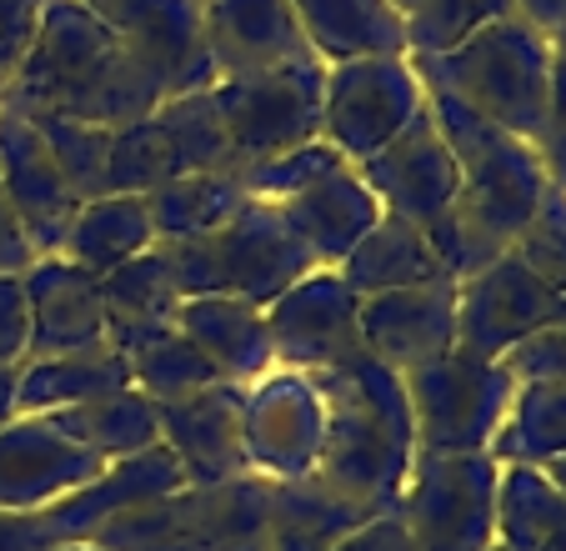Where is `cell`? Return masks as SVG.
<instances>
[{"label": "cell", "instance_id": "d4e9b609", "mask_svg": "<svg viewBox=\"0 0 566 551\" xmlns=\"http://www.w3.org/2000/svg\"><path fill=\"white\" fill-rule=\"evenodd\" d=\"M181 287H176V271L166 261L160 246H150L146 256L116 266V271L101 276V306H106V341L130 356L136 346L156 341L160 331L176 326V311H181Z\"/></svg>", "mask_w": 566, "mask_h": 551}, {"label": "cell", "instance_id": "5b68a950", "mask_svg": "<svg viewBox=\"0 0 566 551\" xmlns=\"http://www.w3.org/2000/svg\"><path fill=\"white\" fill-rule=\"evenodd\" d=\"M271 487L261 477L181 487L91 537L101 551H271Z\"/></svg>", "mask_w": 566, "mask_h": 551}, {"label": "cell", "instance_id": "7dc6e473", "mask_svg": "<svg viewBox=\"0 0 566 551\" xmlns=\"http://www.w3.org/2000/svg\"><path fill=\"white\" fill-rule=\"evenodd\" d=\"M35 261H41V256H35V246H31V236H25L6 186H0V276H25Z\"/></svg>", "mask_w": 566, "mask_h": 551}, {"label": "cell", "instance_id": "4316f807", "mask_svg": "<svg viewBox=\"0 0 566 551\" xmlns=\"http://www.w3.org/2000/svg\"><path fill=\"white\" fill-rule=\"evenodd\" d=\"M130 361L116 346L65 351V356H35L21 361V382H15V416H55L81 402L126 392Z\"/></svg>", "mask_w": 566, "mask_h": 551}, {"label": "cell", "instance_id": "52a82bcc", "mask_svg": "<svg viewBox=\"0 0 566 551\" xmlns=\"http://www.w3.org/2000/svg\"><path fill=\"white\" fill-rule=\"evenodd\" d=\"M401 386H407L411 422H417V451L481 456L492 451L522 382L506 372V361H481L451 346L401 372Z\"/></svg>", "mask_w": 566, "mask_h": 551}, {"label": "cell", "instance_id": "b9f144b4", "mask_svg": "<svg viewBox=\"0 0 566 551\" xmlns=\"http://www.w3.org/2000/svg\"><path fill=\"white\" fill-rule=\"evenodd\" d=\"M506 372L516 376V382H552V386H566V306L562 316L552 321L546 331H536L532 341H522V346L506 356Z\"/></svg>", "mask_w": 566, "mask_h": 551}, {"label": "cell", "instance_id": "d6986e66", "mask_svg": "<svg viewBox=\"0 0 566 551\" xmlns=\"http://www.w3.org/2000/svg\"><path fill=\"white\" fill-rule=\"evenodd\" d=\"M0 186L11 196V206H15V216H21L25 236H31L35 256L61 251L81 201H75V191L65 186L61 166L51 160L35 121L21 116V111H11V106H0Z\"/></svg>", "mask_w": 566, "mask_h": 551}, {"label": "cell", "instance_id": "11a10c76", "mask_svg": "<svg viewBox=\"0 0 566 551\" xmlns=\"http://www.w3.org/2000/svg\"><path fill=\"white\" fill-rule=\"evenodd\" d=\"M492 551H502V547H492Z\"/></svg>", "mask_w": 566, "mask_h": 551}, {"label": "cell", "instance_id": "f907efd6", "mask_svg": "<svg viewBox=\"0 0 566 551\" xmlns=\"http://www.w3.org/2000/svg\"><path fill=\"white\" fill-rule=\"evenodd\" d=\"M15 382H21V366H0V426L15 416Z\"/></svg>", "mask_w": 566, "mask_h": 551}, {"label": "cell", "instance_id": "f35d334b", "mask_svg": "<svg viewBox=\"0 0 566 551\" xmlns=\"http://www.w3.org/2000/svg\"><path fill=\"white\" fill-rule=\"evenodd\" d=\"M342 166H352V160H346L326 136H316V141H306V146H291V150H281V156L261 160V166L241 170V180H247V196H251V201L281 206V201H291L296 191L316 186L321 176L342 170Z\"/></svg>", "mask_w": 566, "mask_h": 551}, {"label": "cell", "instance_id": "9a60e30c", "mask_svg": "<svg viewBox=\"0 0 566 551\" xmlns=\"http://www.w3.org/2000/svg\"><path fill=\"white\" fill-rule=\"evenodd\" d=\"M101 467L106 461L71 441L51 416H11L0 426V511L41 517L75 497Z\"/></svg>", "mask_w": 566, "mask_h": 551}, {"label": "cell", "instance_id": "484cf974", "mask_svg": "<svg viewBox=\"0 0 566 551\" xmlns=\"http://www.w3.org/2000/svg\"><path fill=\"white\" fill-rule=\"evenodd\" d=\"M306 45L321 65L366 61V55H411L407 15L391 0H291Z\"/></svg>", "mask_w": 566, "mask_h": 551}, {"label": "cell", "instance_id": "c3c4849f", "mask_svg": "<svg viewBox=\"0 0 566 551\" xmlns=\"http://www.w3.org/2000/svg\"><path fill=\"white\" fill-rule=\"evenodd\" d=\"M55 531L45 517H21V511H0V551H55Z\"/></svg>", "mask_w": 566, "mask_h": 551}, {"label": "cell", "instance_id": "603a6c76", "mask_svg": "<svg viewBox=\"0 0 566 551\" xmlns=\"http://www.w3.org/2000/svg\"><path fill=\"white\" fill-rule=\"evenodd\" d=\"M276 211L316 266H342L346 256H352V246L386 216L381 201L371 196V186L356 176V166H342V170H332V176H321L316 186L296 191L291 201H281Z\"/></svg>", "mask_w": 566, "mask_h": 551}, {"label": "cell", "instance_id": "74e56055", "mask_svg": "<svg viewBox=\"0 0 566 551\" xmlns=\"http://www.w3.org/2000/svg\"><path fill=\"white\" fill-rule=\"evenodd\" d=\"M176 176H181L176 150L150 116L111 136V196H150Z\"/></svg>", "mask_w": 566, "mask_h": 551}, {"label": "cell", "instance_id": "44dd1931", "mask_svg": "<svg viewBox=\"0 0 566 551\" xmlns=\"http://www.w3.org/2000/svg\"><path fill=\"white\" fill-rule=\"evenodd\" d=\"M21 287H25V306H31V351H25V361L111 346L106 306H101V276L71 266L65 256H41L21 276Z\"/></svg>", "mask_w": 566, "mask_h": 551}, {"label": "cell", "instance_id": "ab89813d", "mask_svg": "<svg viewBox=\"0 0 566 551\" xmlns=\"http://www.w3.org/2000/svg\"><path fill=\"white\" fill-rule=\"evenodd\" d=\"M427 241L431 251H437L441 271L451 276V281H467V276L486 271V266L496 261V256H506L512 246H502L486 226H476L467 211H461V201L451 206L447 216H437V221L427 226Z\"/></svg>", "mask_w": 566, "mask_h": 551}, {"label": "cell", "instance_id": "4fadbf2b", "mask_svg": "<svg viewBox=\"0 0 566 551\" xmlns=\"http://www.w3.org/2000/svg\"><path fill=\"white\" fill-rule=\"evenodd\" d=\"M566 297H556L516 251L496 256L486 271L457 281V346L481 361H506L522 341L562 316Z\"/></svg>", "mask_w": 566, "mask_h": 551}, {"label": "cell", "instance_id": "8d00e7d4", "mask_svg": "<svg viewBox=\"0 0 566 551\" xmlns=\"http://www.w3.org/2000/svg\"><path fill=\"white\" fill-rule=\"evenodd\" d=\"M506 15H516V0H417L407 11V51L441 55Z\"/></svg>", "mask_w": 566, "mask_h": 551}, {"label": "cell", "instance_id": "8992f818", "mask_svg": "<svg viewBox=\"0 0 566 551\" xmlns=\"http://www.w3.org/2000/svg\"><path fill=\"white\" fill-rule=\"evenodd\" d=\"M427 111L437 121L441 141H447L451 160H457L461 211L476 226H486L502 246H512L536 216L542 196L552 191L536 146L492 126V121H481L476 111L451 101L447 91H427Z\"/></svg>", "mask_w": 566, "mask_h": 551}, {"label": "cell", "instance_id": "277c9868", "mask_svg": "<svg viewBox=\"0 0 566 551\" xmlns=\"http://www.w3.org/2000/svg\"><path fill=\"white\" fill-rule=\"evenodd\" d=\"M160 251L171 261L181 297H241L251 306H271L286 287L316 271L271 201H247L226 226L191 241H160Z\"/></svg>", "mask_w": 566, "mask_h": 551}, {"label": "cell", "instance_id": "1f68e13d", "mask_svg": "<svg viewBox=\"0 0 566 551\" xmlns=\"http://www.w3.org/2000/svg\"><path fill=\"white\" fill-rule=\"evenodd\" d=\"M496 547L566 551V497L542 467H502L496 491Z\"/></svg>", "mask_w": 566, "mask_h": 551}, {"label": "cell", "instance_id": "d590c367", "mask_svg": "<svg viewBox=\"0 0 566 551\" xmlns=\"http://www.w3.org/2000/svg\"><path fill=\"white\" fill-rule=\"evenodd\" d=\"M126 361H130V386L146 392L150 402H176V396H191V392H201V386L221 382L216 366L201 356V346H191L176 326L160 331L146 346H136Z\"/></svg>", "mask_w": 566, "mask_h": 551}, {"label": "cell", "instance_id": "f546056e", "mask_svg": "<svg viewBox=\"0 0 566 551\" xmlns=\"http://www.w3.org/2000/svg\"><path fill=\"white\" fill-rule=\"evenodd\" d=\"M71 441H81L96 461H126V456H140L150 446H160V412L146 392L126 386V392L96 396V402H81L71 412L51 416Z\"/></svg>", "mask_w": 566, "mask_h": 551}, {"label": "cell", "instance_id": "4dcf8cb0", "mask_svg": "<svg viewBox=\"0 0 566 551\" xmlns=\"http://www.w3.org/2000/svg\"><path fill=\"white\" fill-rule=\"evenodd\" d=\"M247 201H251L247 180L235 176V170H196V176H176L166 186H156L146 196V211H150L156 246H160V241H191V236L216 231Z\"/></svg>", "mask_w": 566, "mask_h": 551}, {"label": "cell", "instance_id": "2e32d148", "mask_svg": "<svg viewBox=\"0 0 566 551\" xmlns=\"http://www.w3.org/2000/svg\"><path fill=\"white\" fill-rule=\"evenodd\" d=\"M356 176L371 186V196L381 201L386 216L411 221V226H421V231L461 201L457 160H451L431 111H421L386 150H376L371 160H361Z\"/></svg>", "mask_w": 566, "mask_h": 551}, {"label": "cell", "instance_id": "e575fe53", "mask_svg": "<svg viewBox=\"0 0 566 551\" xmlns=\"http://www.w3.org/2000/svg\"><path fill=\"white\" fill-rule=\"evenodd\" d=\"M41 131L51 160L61 166L65 186L75 191V201H96L111 196V136L106 126H86V121H65V116H31Z\"/></svg>", "mask_w": 566, "mask_h": 551}, {"label": "cell", "instance_id": "f1b7e54d", "mask_svg": "<svg viewBox=\"0 0 566 551\" xmlns=\"http://www.w3.org/2000/svg\"><path fill=\"white\" fill-rule=\"evenodd\" d=\"M150 246H156V226H150L146 196H96V201H81L55 256H65L91 276H106L146 256Z\"/></svg>", "mask_w": 566, "mask_h": 551}, {"label": "cell", "instance_id": "f6af8a7d", "mask_svg": "<svg viewBox=\"0 0 566 551\" xmlns=\"http://www.w3.org/2000/svg\"><path fill=\"white\" fill-rule=\"evenodd\" d=\"M35 15H41V0H0V91L15 75L25 45H31Z\"/></svg>", "mask_w": 566, "mask_h": 551}, {"label": "cell", "instance_id": "bcb514c9", "mask_svg": "<svg viewBox=\"0 0 566 551\" xmlns=\"http://www.w3.org/2000/svg\"><path fill=\"white\" fill-rule=\"evenodd\" d=\"M332 551H421V547L411 541V531L396 521V511H381V517L361 521L356 531H346Z\"/></svg>", "mask_w": 566, "mask_h": 551}, {"label": "cell", "instance_id": "9c48e42d", "mask_svg": "<svg viewBox=\"0 0 566 551\" xmlns=\"http://www.w3.org/2000/svg\"><path fill=\"white\" fill-rule=\"evenodd\" d=\"M211 96L226 121L235 170H251L261 160L281 156V150L306 146V141L321 136V121H326V106H321L326 101V65L296 61L266 75L216 81Z\"/></svg>", "mask_w": 566, "mask_h": 551}, {"label": "cell", "instance_id": "8fae6325", "mask_svg": "<svg viewBox=\"0 0 566 551\" xmlns=\"http://www.w3.org/2000/svg\"><path fill=\"white\" fill-rule=\"evenodd\" d=\"M241 436H247V471L261 481H306L321 467L326 446V406H321L316 376L276 366L247 386L241 406Z\"/></svg>", "mask_w": 566, "mask_h": 551}, {"label": "cell", "instance_id": "30bf717a", "mask_svg": "<svg viewBox=\"0 0 566 551\" xmlns=\"http://www.w3.org/2000/svg\"><path fill=\"white\" fill-rule=\"evenodd\" d=\"M321 106H326L321 136L352 166H361L427 111V85H421L411 55H366V61L326 65Z\"/></svg>", "mask_w": 566, "mask_h": 551}, {"label": "cell", "instance_id": "7a4b0ae2", "mask_svg": "<svg viewBox=\"0 0 566 551\" xmlns=\"http://www.w3.org/2000/svg\"><path fill=\"white\" fill-rule=\"evenodd\" d=\"M326 406V446L316 477L366 511H391L417 467V422L401 372L381 366L371 351L316 372Z\"/></svg>", "mask_w": 566, "mask_h": 551}, {"label": "cell", "instance_id": "7402d4cb", "mask_svg": "<svg viewBox=\"0 0 566 551\" xmlns=\"http://www.w3.org/2000/svg\"><path fill=\"white\" fill-rule=\"evenodd\" d=\"M181 487H186V471L176 467V456L166 451V446H150V451H140V456L101 467L75 497H65L61 507L41 511V517H45V527L55 531V541L71 547V541H91L106 521L126 517V511L146 507V501L166 497V491H181Z\"/></svg>", "mask_w": 566, "mask_h": 551}, {"label": "cell", "instance_id": "3957f363", "mask_svg": "<svg viewBox=\"0 0 566 551\" xmlns=\"http://www.w3.org/2000/svg\"><path fill=\"white\" fill-rule=\"evenodd\" d=\"M411 65L427 91H447L481 121L536 146L552 101L556 41L526 25L522 15H506L441 55H411Z\"/></svg>", "mask_w": 566, "mask_h": 551}, {"label": "cell", "instance_id": "836d02e7", "mask_svg": "<svg viewBox=\"0 0 566 551\" xmlns=\"http://www.w3.org/2000/svg\"><path fill=\"white\" fill-rule=\"evenodd\" d=\"M150 121L160 126V136L171 141L181 176H196V170H235L231 141H226V121H221V111H216L211 85L186 91V96H166ZM235 176H241V170H235Z\"/></svg>", "mask_w": 566, "mask_h": 551}, {"label": "cell", "instance_id": "5bb4252c", "mask_svg": "<svg viewBox=\"0 0 566 551\" xmlns=\"http://www.w3.org/2000/svg\"><path fill=\"white\" fill-rule=\"evenodd\" d=\"M81 6L160 75L166 96L216 85L201 41V0H81Z\"/></svg>", "mask_w": 566, "mask_h": 551}, {"label": "cell", "instance_id": "d6a6232c", "mask_svg": "<svg viewBox=\"0 0 566 551\" xmlns=\"http://www.w3.org/2000/svg\"><path fill=\"white\" fill-rule=\"evenodd\" d=\"M496 467H552L566 456V386L526 382L492 441Z\"/></svg>", "mask_w": 566, "mask_h": 551}, {"label": "cell", "instance_id": "e0dca14e", "mask_svg": "<svg viewBox=\"0 0 566 551\" xmlns=\"http://www.w3.org/2000/svg\"><path fill=\"white\" fill-rule=\"evenodd\" d=\"M241 406H247V386L235 382H211L191 396L156 402L160 446L186 471V487H221V481L251 477L247 436H241Z\"/></svg>", "mask_w": 566, "mask_h": 551}, {"label": "cell", "instance_id": "f5cc1de1", "mask_svg": "<svg viewBox=\"0 0 566 551\" xmlns=\"http://www.w3.org/2000/svg\"><path fill=\"white\" fill-rule=\"evenodd\" d=\"M391 6H396V11H401V15H407L411 6H417V0H391Z\"/></svg>", "mask_w": 566, "mask_h": 551}, {"label": "cell", "instance_id": "db71d44e", "mask_svg": "<svg viewBox=\"0 0 566 551\" xmlns=\"http://www.w3.org/2000/svg\"><path fill=\"white\" fill-rule=\"evenodd\" d=\"M556 51H566V35H562V41H556Z\"/></svg>", "mask_w": 566, "mask_h": 551}, {"label": "cell", "instance_id": "6da1fadb", "mask_svg": "<svg viewBox=\"0 0 566 551\" xmlns=\"http://www.w3.org/2000/svg\"><path fill=\"white\" fill-rule=\"evenodd\" d=\"M166 101L160 75L106 31L81 0H41L35 35L0 106L21 116H65L86 126H136Z\"/></svg>", "mask_w": 566, "mask_h": 551}, {"label": "cell", "instance_id": "681fc988", "mask_svg": "<svg viewBox=\"0 0 566 551\" xmlns=\"http://www.w3.org/2000/svg\"><path fill=\"white\" fill-rule=\"evenodd\" d=\"M516 15L526 25H536L542 35H552V41L566 35V0H516Z\"/></svg>", "mask_w": 566, "mask_h": 551}, {"label": "cell", "instance_id": "cb8c5ba5", "mask_svg": "<svg viewBox=\"0 0 566 551\" xmlns=\"http://www.w3.org/2000/svg\"><path fill=\"white\" fill-rule=\"evenodd\" d=\"M176 331L216 366L221 382L251 386L266 372H276V351H271L266 306H251L241 297H186L176 311Z\"/></svg>", "mask_w": 566, "mask_h": 551}, {"label": "cell", "instance_id": "7bdbcfd3", "mask_svg": "<svg viewBox=\"0 0 566 551\" xmlns=\"http://www.w3.org/2000/svg\"><path fill=\"white\" fill-rule=\"evenodd\" d=\"M536 156L556 191H566V51H556L552 65V101H546V121L536 136Z\"/></svg>", "mask_w": 566, "mask_h": 551}, {"label": "cell", "instance_id": "7c38bea8", "mask_svg": "<svg viewBox=\"0 0 566 551\" xmlns=\"http://www.w3.org/2000/svg\"><path fill=\"white\" fill-rule=\"evenodd\" d=\"M266 331H271V351L276 366L291 372H332L342 361L361 356V297L342 281L336 266H316L286 287L276 301L266 306Z\"/></svg>", "mask_w": 566, "mask_h": 551}, {"label": "cell", "instance_id": "83f0119b", "mask_svg": "<svg viewBox=\"0 0 566 551\" xmlns=\"http://www.w3.org/2000/svg\"><path fill=\"white\" fill-rule=\"evenodd\" d=\"M342 281L356 291V297H381V291H407V287H427V281H441V261L431 251L427 231L411 221H396V216H381L361 241L352 246L342 266Z\"/></svg>", "mask_w": 566, "mask_h": 551}, {"label": "cell", "instance_id": "ba28073f", "mask_svg": "<svg viewBox=\"0 0 566 551\" xmlns=\"http://www.w3.org/2000/svg\"><path fill=\"white\" fill-rule=\"evenodd\" d=\"M496 491H502V467H496L492 451L481 456L417 451V467H411L391 511L421 551H492Z\"/></svg>", "mask_w": 566, "mask_h": 551}, {"label": "cell", "instance_id": "816d5d0a", "mask_svg": "<svg viewBox=\"0 0 566 551\" xmlns=\"http://www.w3.org/2000/svg\"><path fill=\"white\" fill-rule=\"evenodd\" d=\"M542 471H546V477H552V487L566 497V456H562V461H552V467H542Z\"/></svg>", "mask_w": 566, "mask_h": 551}, {"label": "cell", "instance_id": "60d3db41", "mask_svg": "<svg viewBox=\"0 0 566 551\" xmlns=\"http://www.w3.org/2000/svg\"><path fill=\"white\" fill-rule=\"evenodd\" d=\"M512 251L542 276L556 297H566V191H546L526 231L512 241Z\"/></svg>", "mask_w": 566, "mask_h": 551}, {"label": "cell", "instance_id": "ee69618b", "mask_svg": "<svg viewBox=\"0 0 566 551\" xmlns=\"http://www.w3.org/2000/svg\"><path fill=\"white\" fill-rule=\"evenodd\" d=\"M31 351V306L21 276H0V366H21Z\"/></svg>", "mask_w": 566, "mask_h": 551}, {"label": "cell", "instance_id": "ac0fdd59", "mask_svg": "<svg viewBox=\"0 0 566 551\" xmlns=\"http://www.w3.org/2000/svg\"><path fill=\"white\" fill-rule=\"evenodd\" d=\"M201 41L216 81L316 61L291 0H201Z\"/></svg>", "mask_w": 566, "mask_h": 551}, {"label": "cell", "instance_id": "ffe728a7", "mask_svg": "<svg viewBox=\"0 0 566 551\" xmlns=\"http://www.w3.org/2000/svg\"><path fill=\"white\" fill-rule=\"evenodd\" d=\"M361 341L381 366L411 372L457 346V281L441 276L427 287L361 297Z\"/></svg>", "mask_w": 566, "mask_h": 551}]
</instances>
